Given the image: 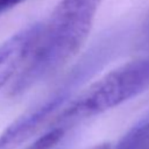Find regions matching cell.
I'll return each mask as SVG.
<instances>
[{
	"label": "cell",
	"instance_id": "1",
	"mask_svg": "<svg viewBox=\"0 0 149 149\" xmlns=\"http://www.w3.org/2000/svg\"><path fill=\"white\" fill-rule=\"evenodd\" d=\"M102 0H59L42 23L36 47L8 93L17 97L66 65L85 44Z\"/></svg>",
	"mask_w": 149,
	"mask_h": 149
},
{
	"label": "cell",
	"instance_id": "2",
	"mask_svg": "<svg viewBox=\"0 0 149 149\" xmlns=\"http://www.w3.org/2000/svg\"><path fill=\"white\" fill-rule=\"evenodd\" d=\"M149 87V56L126 62L92 83L69 101L54 119L52 128H65L104 113L139 95Z\"/></svg>",
	"mask_w": 149,
	"mask_h": 149
},
{
	"label": "cell",
	"instance_id": "4",
	"mask_svg": "<svg viewBox=\"0 0 149 149\" xmlns=\"http://www.w3.org/2000/svg\"><path fill=\"white\" fill-rule=\"evenodd\" d=\"M42 29V23L22 28L0 44V91L19 76L30 58Z\"/></svg>",
	"mask_w": 149,
	"mask_h": 149
},
{
	"label": "cell",
	"instance_id": "7",
	"mask_svg": "<svg viewBox=\"0 0 149 149\" xmlns=\"http://www.w3.org/2000/svg\"><path fill=\"white\" fill-rule=\"evenodd\" d=\"M114 149H136L134 146V142L132 140V136L129 134V132L123 135V137L119 141V143L116 144V147Z\"/></svg>",
	"mask_w": 149,
	"mask_h": 149
},
{
	"label": "cell",
	"instance_id": "8",
	"mask_svg": "<svg viewBox=\"0 0 149 149\" xmlns=\"http://www.w3.org/2000/svg\"><path fill=\"white\" fill-rule=\"evenodd\" d=\"M88 149H111V144L108 142H104V143H99V144H95Z\"/></svg>",
	"mask_w": 149,
	"mask_h": 149
},
{
	"label": "cell",
	"instance_id": "5",
	"mask_svg": "<svg viewBox=\"0 0 149 149\" xmlns=\"http://www.w3.org/2000/svg\"><path fill=\"white\" fill-rule=\"evenodd\" d=\"M65 130L62 128H51L45 134L41 135L27 149H54L62 140Z\"/></svg>",
	"mask_w": 149,
	"mask_h": 149
},
{
	"label": "cell",
	"instance_id": "6",
	"mask_svg": "<svg viewBox=\"0 0 149 149\" xmlns=\"http://www.w3.org/2000/svg\"><path fill=\"white\" fill-rule=\"evenodd\" d=\"M136 149H149V120L129 130Z\"/></svg>",
	"mask_w": 149,
	"mask_h": 149
},
{
	"label": "cell",
	"instance_id": "3",
	"mask_svg": "<svg viewBox=\"0 0 149 149\" xmlns=\"http://www.w3.org/2000/svg\"><path fill=\"white\" fill-rule=\"evenodd\" d=\"M91 64H93L92 59L83 63L80 69L73 71L71 77L63 83L62 87L50 94L41 104L36 105L34 108L13 121L0 135V149L19 148L22 143L27 142L38 133L49 121L52 122L61 112V107L65 105L74 88L85 79L87 74L86 68Z\"/></svg>",
	"mask_w": 149,
	"mask_h": 149
}]
</instances>
